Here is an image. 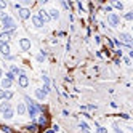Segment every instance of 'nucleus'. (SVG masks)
<instances>
[{
	"label": "nucleus",
	"mask_w": 133,
	"mask_h": 133,
	"mask_svg": "<svg viewBox=\"0 0 133 133\" xmlns=\"http://www.w3.org/2000/svg\"><path fill=\"white\" fill-rule=\"evenodd\" d=\"M8 109H10V103H8V101H5V103L0 104V111H2V112H7Z\"/></svg>",
	"instance_id": "12"
},
{
	"label": "nucleus",
	"mask_w": 133,
	"mask_h": 133,
	"mask_svg": "<svg viewBox=\"0 0 133 133\" xmlns=\"http://www.w3.org/2000/svg\"><path fill=\"white\" fill-rule=\"evenodd\" d=\"M18 83H19V87L21 88H26L27 85H29V79H27V75H19V79H18Z\"/></svg>",
	"instance_id": "4"
},
{
	"label": "nucleus",
	"mask_w": 133,
	"mask_h": 133,
	"mask_svg": "<svg viewBox=\"0 0 133 133\" xmlns=\"http://www.w3.org/2000/svg\"><path fill=\"white\" fill-rule=\"evenodd\" d=\"M5 7H7V3H5V2H0V8H5Z\"/></svg>",
	"instance_id": "29"
},
{
	"label": "nucleus",
	"mask_w": 133,
	"mask_h": 133,
	"mask_svg": "<svg viewBox=\"0 0 133 133\" xmlns=\"http://www.w3.org/2000/svg\"><path fill=\"white\" fill-rule=\"evenodd\" d=\"M119 42H120L122 45L125 43V47H128V48L131 47V37H130L128 34H120V40H119Z\"/></svg>",
	"instance_id": "3"
},
{
	"label": "nucleus",
	"mask_w": 133,
	"mask_h": 133,
	"mask_svg": "<svg viewBox=\"0 0 133 133\" xmlns=\"http://www.w3.org/2000/svg\"><path fill=\"white\" fill-rule=\"evenodd\" d=\"M0 77H2V71H0Z\"/></svg>",
	"instance_id": "32"
},
{
	"label": "nucleus",
	"mask_w": 133,
	"mask_h": 133,
	"mask_svg": "<svg viewBox=\"0 0 133 133\" xmlns=\"http://www.w3.org/2000/svg\"><path fill=\"white\" fill-rule=\"evenodd\" d=\"M10 85H11V80H8V79H3V80H2V87H3V90L8 88Z\"/></svg>",
	"instance_id": "15"
},
{
	"label": "nucleus",
	"mask_w": 133,
	"mask_h": 133,
	"mask_svg": "<svg viewBox=\"0 0 133 133\" xmlns=\"http://www.w3.org/2000/svg\"><path fill=\"white\" fill-rule=\"evenodd\" d=\"M114 7H116L117 10H122V8H124V5H122V3H119V2H114Z\"/></svg>",
	"instance_id": "22"
},
{
	"label": "nucleus",
	"mask_w": 133,
	"mask_h": 133,
	"mask_svg": "<svg viewBox=\"0 0 133 133\" xmlns=\"http://www.w3.org/2000/svg\"><path fill=\"white\" fill-rule=\"evenodd\" d=\"M0 51H2L5 56H8L10 55V47H8V43H2V45H0Z\"/></svg>",
	"instance_id": "10"
},
{
	"label": "nucleus",
	"mask_w": 133,
	"mask_h": 133,
	"mask_svg": "<svg viewBox=\"0 0 133 133\" xmlns=\"http://www.w3.org/2000/svg\"><path fill=\"white\" fill-rule=\"evenodd\" d=\"M98 133H107V130L104 128V127H99V128H98Z\"/></svg>",
	"instance_id": "25"
},
{
	"label": "nucleus",
	"mask_w": 133,
	"mask_h": 133,
	"mask_svg": "<svg viewBox=\"0 0 133 133\" xmlns=\"http://www.w3.org/2000/svg\"><path fill=\"white\" fill-rule=\"evenodd\" d=\"M5 79H8V80L13 82L15 80V74H13V72H8V74H5Z\"/></svg>",
	"instance_id": "19"
},
{
	"label": "nucleus",
	"mask_w": 133,
	"mask_h": 133,
	"mask_svg": "<svg viewBox=\"0 0 133 133\" xmlns=\"http://www.w3.org/2000/svg\"><path fill=\"white\" fill-rule=\"evenodd\" d=\"M35 93H37V98H39V99H43V98H45V93L42 92V90H37Z\"/></svg>",
	"instance_id": "20"
},
{
	"label": "nucleus",
	"mask_w": 133,
	"mask_h": 133,
	"mask_svg": "<svg viewBox=\"0 0 133 133\" xmlns=\"http://www.w3.org/2000/svg\"><path fill=\"white\" fill-rule=\"evenodd\" d=\"M26 112V107H24V104H18V114H24Z\"/></svg>",
	"instance_id": "17"
},
{
	"label": "nucleus",
	"mask_w": 133,
	"mask_h": 133,
	"mask_svg": "<svg viewBox=\"0 0 133 133\" xmlns=\"http://www.w3.org/2000/svg\"><path fill=\"white\" fill-rule=\"evenodd\" d=\"M125 19H128V21L133 19V15H131V13H127V15H125Z\"/></svg>",
	"instance_id": "26"
},
{
	"label": "nucleus",
	"mask_w": 133,
	"mask_h": 133,
	"mask_svg": "<svg viewBox=\"0 0 133 133\" xmlns=\"http://www.w3.org/2000/svg\"><path fill=\"white\" fill-rule=\"evenodd\" d=\"M18 11H19V16H21V19H27V18L31 16V11H29L27 8H19Z\"/></svg>",
	"instance_id": "5"
},
{
	"label": "nucleus",
	"mask_w": 133,
	"mask_h": 133,
	"mask_svg": "<svg viewBox=\"0 0 133 133\" xmlns=\"http://www.w3.org/2000/svg\"><path fill=\"white\" fill-rule=\"evenodd\" d=\"M3 95H5V90H0V99L3 98Z\"/></svg>",
	"instance_id": "28"
},
{
	"label": "nucleus",
	"mask_w": 133,
	"mask_h": 133,
	"mask_svg": "<svg viewBox=\"0 0 133 133\" xmlns=\"http://www.w3.org/2000/svg\"><path fill=\"white\" fill-rule=\"evenodd\" d=\"M39 124H40L42 127H47V124H48V119H47V117H40V120H39Z\"/></svg>",
	"instance_id": "16"
},
{
	"label": "nucleus",
	"mask_w": 133,
	"mask_h": 133,
	"mask_svg": "<svg viewBox=\"0 0 133 133\" xmlns=\"http://www.w3.org/2000/svg\"><path fill=\"white\" fill-rule=\"evenodd\" d=\"M19 45H21L23 50H29V48H31V40H29V39H21Z\"/></svg>",
	"instance_id": "7"
},
{
	"label": "nucleus",
	"mask_w": 133,
	"mask_h": 133,
	"mask_svg": "<svg viewBox=\"0 0 133 133\" xmlns=\"http://www.w3.org/2000/svg\"><path fill=\"white\" fill-rule=\"evenodd\" d=\"M114 128H116V130H114V131H116V133H122V130H120V128H119V125H117V124H114Z\"/></svg>",
	"instance_id": "24"
},
{
	"label": "nucleus",
	"mask_w": 133,
	"mask_h": 133,
	"mask_svg": "<svg viewBox=\"0 0 133 133\" xmlns=\"http://www.w3.org/2000/svg\"><path fill=\"white\" fill-rule=\"evenodd\" d=\"M79 127H80L83 131H88V130H90V128H88V125H87L85 122H80V124H79Z\"/></svg>",
	"instance_id": "18"
},
{
	"label": "nucleus",
	"mask_w": 133,
	"mask_h": 133,
	"mask_svg": "<svg viewBox=\"0 0 133 133\" xmlns=\"http://www.w3.org/2000/svg\"><path fill=\"white\" fill-rule=\"evenodd\" d=\"M26 103H27V112H29V116L34 119L35 116H37V112H40L39 111V104H35L31 98H26Z\"/></svg>",
	"instance_id": "1"
},
{
	"label": "nucleus",
	"mask_w": 133,
	"mask_h": 133,
	"mask_svg": "<svg viewBox=\"0 0 133 133\" xmlns=\"http://www.w3.org/2000/svg\"><path fill=\"white\" fill-rule=\"evenodd\" d=\"M48 13H50L48 16H50V18H53V19H58V16H59L56 10H50V11H48Z\"/></svg>",
	"instance_id": "14"
},
{
	"label": "nucleus",
	"mask_w": 133,
	"mask_h": 133,
	"mask_svg": "<svg viewBox=\"0 0 133 133\" xmlns=\"http://www.w3.org/2000/svg\"><path fill=\"white\" fill-rule=\"evenodd\" d=\"M107 19H109V24H111V26H117V24H119V16L114 15V13H111Z\"/></svg>",
	"instance_id": "6"
},
{
	"label": "nucleus",
	"mask_w": 133,
	"mask_h": 133,
	"mask_svg": "<svg viewBox=\"0 0 133 133\" xmlns=\"http://www.w3.org/2000/svg\"><path fill=\"white\" fill-rule=\"evenodd\" d=\"M3 26H5V29H7V32H11L16 27V24L10 16H7V18H3Z\"/></svg>",
	"instance_id": "2"
},
{
	"label": "nucleus",
	"mask_w": 133,
	"mask_h": 133,
	"mask_svg": "<svg viewBox=\"0 0 133 133\" xmlns=\"http://www.w3.org/2000/svg\"><path fill=\"white\" fill-rule=\"evenodd\" d=\"M11 96H13V93L11 92H5V95H3V98H7V99H10Z\"/></svg>",
	"instance_id": "23"
},
{
	"label": "nucleus",
	"mask_w": 133,
	"mask_h": 133,
	"mask_svg": "<svg viewBox=\"0 0 133 133\" xmlns=\"http://www.w3.org/2000/svg\"><path fill=\"white\" fill-rule=\"evenodd\" d=\"M37 16H39L40 19H42V23H47V21H50V16H48V15H47V11H43V10H40Z\"/></svg>",
	"instance_id": "8"
},
{
	"label": "nucleus",
	"mask_w": 133,
	"mask_h": 133,
	"mask_svg": "<svg viewBox=\"0 0 133 133\" xmlns=\"http://www.w3.org/2000/svg\"><path fill=\"white\" fill-rule=\"evenodd\" d=\"M26 130L31 131V133H35V131H37V125H35V124H32V125H26Z\"/></svg>",
	"instance_id": "13"
},
{
	"label": "nucleus",
	"mask_w": 133,
	"mask_h": 133,
	"mask_svg": "<svg viewBox=\"0 0 133 133\" xmlns=\"http://www.w3.org/2000/svg\"><path fill=\"white\" fill-rule=\"evenodd\" d=\"M11 117H13V111L8 109L7 112H5V119H11Z\"/></svg>",
	"instance_id": "21"
},
{
	"label": "nucleus",
	"mask_w": 133,
	"mask_h": 133,
	"mask_svg": "<svg viewBox=\"0 0 133 133\" xmlns=\"http://www.w3.org/2000/svg\"><path fill=\"white\" fill-rule=\"evenodd\" d=\"M43 82H45V85H48V82H50V80H48V77L43 75Z\"/></svg>",
	"instance_id": "27"
},
{
	"label": "nucleus",
	"mask_w": 133,
	"mask_h": 133,
	"mask_svg": "<svg viewBox=\"0 0 133 133\" xmlns=\"http://www.w3.org/2000/svg\"><path fill=\"white\" fill-rule=\"evenodd\" d=\"M32 23H34V26H35V27H42V26H43V23H42V19H40L37 15L32 18Z\"/></svg>",
	"instance_id": "11"
},
{
	"label": "nucleus",
	"mask_w": 133,
	"mask_h": 133,
	"mask_svg": "<svg viewBox=\"0 0 133 133\" xmlns=\"http://www.w3.org/2000/svg\"><path fill=\"white\" fill-rule=\"evenodd\" d=\"M3 131L5 133H10V128H8V127H3Z\"/></svg>",
	"instance_id": "30"
},
{
	"label": "nucleus",
	"mask_w": 133,
	"mask_h": 133,
	"mask_svg": "<svg viewBox=\"0 0 133 133\" xmlns=\"http://www.w3.org/2000/svg\"><path fill=\"white\" fill-rule=\"evenodd\" d=\"M45 133H55V128H50V130H47Z\"/></svg>",
	"instance_id": "31"
},
{
	"label": "nucleus",
	"mask_w": 133,
	"mask_h": 133,
	"mask_svg": "<svg viewBox=\"0 0 133 133\" xmlns=\"http://www.w3.org/2000/svg\"><path fill=\"white\" fill-rule=\"evenodd\" d=\"M10 39H11V32H3L0 35V42H2V43H8Z\"/></svg>",
	"instance_id": "9"
}]
</instances>
